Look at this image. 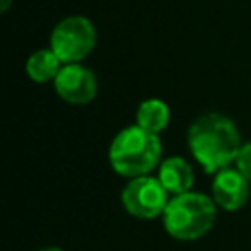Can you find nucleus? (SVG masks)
<instances>
[{
	"instance_id": "1",
	"label": "nucleus",
	"mask_w": 251,
	"mask_h": 251,
	"mask_svg": "<svg viewBox=\"0 0 251 251\" xmlns=\"http://www.w3.org/2000/svg\"><path fill=\"white\" fill-rule=\"evenodd\" d=\"M188 147L206 173H218L237 159L241 139L229 118L210 112L194 120L188 127Z\"/></svg>"
},
{
	"instance_id": "2",
	"label": "nucleus",
	"mask_w": 251,
	"mask_h": 251,
	"mask_svg": "<svg viewBox=\"0 0 251 251\" xmlns=\"http://www.w3.org/2000/svg\"><path fill=\"white\" fill-rule=\"evenodd\" d=\"M108 157L112 169L120 176H145L161 159V141L155 133H149L139 126H129L114 137Z\"/></svg>"
},
{
	"instance_id": "3",
	"label": "nucleus",
	"mask_w": 251,
	"mask_h": 251,
	"mask_svg": "<svg viewBox=\"0 0 251 251\" xmlns=\"http://www.w3.org/2000/svg\"><path fill=\"white\" fill-rule=\"evenodd\" d=\"M216 220V202L198 192L173 196L163 212L167 233L180 241H192L210 231Z\"/></svg>"
},
{
	"instance_id": "4",
	"label": "nucleus",
	"mask_w": 251,
	"mask_h": 251,
	"mask_svg": "<svg viewBox=\"0 0 251 251\" xmlns=\"http://www.w3.org/2000/svg\"><path fill=\"white\" fill-rule=\"evenodd\" d=\"M96 45V29L84 16H69L61 20L49 37V49L61 63H80Z\"/></svg>"
},
{
	"instance_id": "5",
	"label": "nucleus",
	"mask_w": 251,
	"mask_h": 251,
	"mask_svg": "<svg viewBox=\"0 0 251 251\" xmlns=\"http://www.w3.org/2000/svg\"><path fill=\"white\" fill-rule=\"evenodd\" d=\"M122 204L131 216L139 220H153L165 212L169 204V192L159 182V178L145 175L129 180L122 192Z\"/></svg>"
},
{
	"instance_id": "6",
	"label": "nucleus",
	"mask_w": 251,
	"mask_h": 251,
	"mask_svg": "<svg viewBox=\"0 0 251 251\" xmlns=\"http://www.w3.org/2000/svg\"><path fill=\"white\" fill-rule=\"evenodd\" d=\"M55 92L69 104H88L94 100L98 84L92 71L78 63L63 65L55 76Z\"/></svg>"
},
{
	"instance_id": "7",
	"label": "nucleus",
	"mask_w": 251,
	"mask_h": 251,
	"mask_svg": "<svg viewBox=\"0 0 251 251\" xmlns=\"http://www.w3.org/2000/svg\"><path fill=\"white\" fill-rule=\"evenodd\" d=\"M212 194L216 206L235 212L243 208V204L249 198V180L237 171V169H222L216 173L212 182Z\"/></svg>"
},
{
	"instance_id": "8",
	"label": "nucleus",
	"mask_w": 251,
	"mask_h": 251,
	"mask_svg": "<svg viewBox=\"0 0 251 251\" xmlns=\"http://www.w3.org/2000/svg\"><path fill=\"white\" fill-rule=\"evenodd\" d=\"M157 178L169 194L178 196L190 192V186L194 182V173L192 167L182 157H169L159 165Z\"/></svg>"
},
{
	"instance_id": "9",
	"label": "nucleus",
	"mask_w": 251,
	"mask_h": 251,
	"mask_svg": "<svg viewBox=\"0 0 251 251\" xmlns=\"http://www.w3.org/2000/svg\"><path fill=\"white\" fill-rule=\"evenodd\" d=\"M169 118H171L169 106L163 100L149 98V100L139 104L137 114H135V126H139L141 129L157 135L159 131H163L167 127Z\"/></svg>"
},
{
	"instance_id": "10",
	"label": "nucleus",
	"mask_w": 251,
	"mask_h": 251,
	"mask_svg": "<svg viewBox=\"0 0 251 251\" xmlns=\"http://www.w3.org/2000/svg\"><path fill=\"white\" fill-rule=\"evenodd\" d=\"M61 67H63L61 59L51 49H39V51L31 53L25 61V73L33 82L55 80Z\"/></svg>"
},
{
	"instance_id": "11",
	"label": "nucleus",
	"mask_w": 251,
	"mask_h": 251,
	"mask_svg": "<svg viewBox=\"0 0 251 251\" xmlns=\"http://www.w3.org/2000/svg\"><path fill=\"white\" fill-rule=\"evenodd\" d=\"M235 167H237V171L251 182V141L245 143V145H241L239 155H237V159H235Z\"/></svg>"
},
{
	"instance_id": "12",
	"label": "nucleus",
	"mask_w": 251,
	"mask_h": 251,
	"mask_svg": "<svg viewBox=\"0 0 251 251\" xmlns=\"http://www.w3.org/2000/svg\"><path fill=\"white\" fill-rule=\"evenodd\" d=\"M10 4H12V0H0V6H2V12H6V10L10 8Z\"/></svg>"
},
{
	"instance_id": "13",
	"label": "nucleus",
	"mask_w": 251,
	"mask_h": 251,
	"mask_svg": "<svg viewBox=\"0 0 251 251\" xmlns=\"http://www.w3.org/2000/svg\"><path fill=\"white\" fill-rule=\"evenodd\" d=\"M37 251H63L59 247H43V249H37Z\"/></svg>"
}]
</instances>
